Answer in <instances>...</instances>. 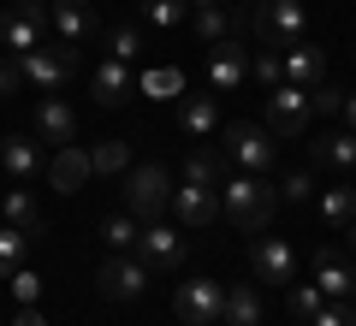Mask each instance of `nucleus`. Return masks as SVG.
Listing matches in <instances>:
<instances>
[{"mask_svg": "<svg viewBox=\"0 0 356 326\" xmlns=\"http://www.w3.org/2000/svg\"><path fill=\"white\" fill-rule=\"evenodd\" d=\"M89 166H95L102 178L131 172V142H125V137H107V142H95V149H89Z\"/></svg>", "mask_w": 356, "mask_h": 326, "instance_id": "cd10ccee", "label": "nucleus"}, {"mask_svg": "<svg viewBox=\"0 0 356 326\" xmlns=\"http://www.w3.org/2000/svg\"><path fill=\"white\" fill-rule=\"evenodd\" d=\"M273 131L261 125H226L220 131V154H226L238 172H255V178H273Z\"/></svg>", "mask_w": 356, "mask_h": 326, "instance_id": "39448f33", "label": "nucleus"}, {"mask_svg": "<svg viewBox=\"0 0 356 326\" xmlns=\"http://www.w3.org/2000/svg\"><path fill=\"white\" fill-rule=\"evenodd\" d=\"M13 326H48V320H42V309H18V320Z\"/></svg>", "mask_w": 356, "mask_h": 326, "instance_id": "79ce46f5", "label": "nucleus"}, {"mask_svg": "<svg viewBox=\"0 0 356 326\" xmlns=\"http://www.w3.org/2000/svg\"><path fill=\"white\" fill-rule=\"evenodd\" d=\"M36 6H48V0H36Z\"/></svg>", "mask_w": 356, "mask_h": 326, "instance_id": "49530a36", "label": "nucleus"}, {"mask_svg": "<svg viewBox=\"0 0 356 326\" xmlns=\"http://www.w3.org/2000/svg\"><path fill=\"white\" fill-rule=\"evenodd\" d=\"M13 297L24 302V309H36V297H42V279L30 273V267H18V273H13Z\"/></svg>", "mask_w": 356, "mask_h": 326, "instance_id": "e433bc0d", "label": "nucleus"}, {"mask_svg": "<svg viewBox=\"0 0 356 326\" xmlns=\"http://www.w3.org/2000/svg\"><path fill=\"white\" fill-rule=\"evenodd\" d=\"M77 65H83V54H77L72 42H54V48H30V54H18V77H24L36 95H60V89L77 77Z\"/></svg>", "mask_w": 356, "mask_h": 326, "instance_id": "f03ea898", "label": "nucleus"}, {"mask_svg": "<svg viewBox=\"0 0 356 326\" xmlns=\"http://www.w3.org/2000/svg\"><path fill=\"white\" fill-rule=\"evenodd\" d=\"M48 18L60 30V42H72V48H83L95 36V6L89 0H48Z\"/></svg>", "mask_w": 356, "mask_h": 326, "instance_id": "2eb2a0df", "label": "nucleus"}, {"mask_svg": "<svg viewBox=\"0 0 356 326\" xmlns=\"http://www.w3.org/2000/svg\"><path fill=\"white\" fill-rule=\"evenodd\" d=\"M255 36H261V48H297V42H309V13L303 0H255Z\"/></svg>", "mask_w": 356, "mask_h": 326, "instance_id": "20e7f679", "label": "nucleus"}, {"mask_svg": "<svg viewBox=\"0 0 356 326\" xmlns=\"http://www.w3.org/2000/svg\"><path fill=\"white\" fill-rule=\"evenodd\" d=\"M243 83H250V48L232 36V42H220L214 60H208V89H214V95H232V89H243Z\"/></svg>", "mask_w": 356, "mask_h": 326, "instance_id": "f8f14e48", "label": "nucleus"}, {"mask_svg": "<svg viewBox=\"0 0 356 326\" xmlns=\"http://www.w3.org/2000/svg\"><path fill=\"white\" fill-rule=\"evenodd\" d=\"M143 89H149V95H184V77H178V72H149Z\"/></svg>", "mask_w": 356, "mask_h": 326, "instance_id": "4c0bfd02", "label": "nucleus"}, {"mask_svg": "<svg viewBox=\"0 0 356 326\" xmlns=\"http://www.w3.org/2000/svg\"><path fill=\"white\" fill-rule=\"evenodd\" d=\"M344 238H350V255H356V226H350V231H344Z\"/></svg>", "mask_w": 356, "mask_h": 326, "instance_id": "c03bdc74", "label": "nucleus"}, {"mask_svg": "<svg viewBox=\"0 0 356 326\" xmlns=\"http://www.w3.org/2000/svg\"><path fill=\"white\" fill-rule=\"evenodd\" d=\"M137 238H143V220H137V213L119 208V213H107V220H102V243L113 255H131V250H137Z\"/></svg>", "mask_w": 356, "mask_h": 326, "instance_id": "a878e982", "label": "nucleus"}, {"mask_svg": "<svg viewBox=\"0 0 356 326\" xmlns=\"http://www.w3.org/2000/svg\"><path fill=\"white\" fill-rule=\"evenodd\" d=\"M137 255L154 267V273H178V267L191 261V243L178 238L172 226H161V220H154V226H143V238H137Z\"/></svg>", "mask_w": 356, "mask_h": 326, "instance_id": "9d476101", "label": "nucleus"}, {"mask_svg": "<svg viewBox=\"0 0 356 326\" xmlns=\"http://www.w3.org/2000/svg\"><path fill=\"white\" fill-rule=\"evenodd\" d=\"M24 250H30V238L18 226H0V279H13L18 267H24Z\"/></svg>", "mask_w": 356, "mask_h": 326, "instance_id": "c756f323", "label": "nucleus"}, {"mask_svg": "<svg viewBox=\"0 0 356 326\" xmlns=\"http://www.w3.org/2000/svg\"><path fill=\"white\" fill-rule=\"evenodd\" d=\"M309 326H356V297H344V302H321V314Z\"/></svg>", "mask_w": 356, "mask_h": 326, "instance_id": "c9c22d12", "label": "nucleus"}, {"mask_svg": "<svg viewBox=\"0 0 356 326\" xmlns=\"http://www.w3.org/2000/svg\"><path fill=\"white\" fill-rule=\"evenodd\" d=\"M137 48H143V36H137V24H113L107 30V60H137Z\"/></svg>", "mask_w": 356, "mask_h": 326, "instance_id": "72a5a7b5", "label": "nucleus"}, {"mask_svg": "<svg viewBox=\"0 0 356 326\" xmlns=\"http://www.w3.org/2000/svg\"><path fill=\"white\" fill-rule=\"evenodd\" d=\"M172 314L184 326H220L226 320V285L220 279H184L172 297Z\"/></svg>", "mask_w": 356, "mask_h": 326, "instance_id": "423d86ee", "label": "nucleus"}, {"mask_svg": "<svg viewBox=\"0 0 356 326\" xmlns=\"http://www.w3.org/2000/svg\"><path fill=\"white\" fill-rule=\"evenodd\" d=\"M0 42H6V54H30V48H42V6L36 0H18L13 13L0 18Z\"/></svg>", "mask_w": 356, "mask_h": 326, "instance_id": "ddd939ff", "label": "nucleus"}, {"mask_svg": "<svg viewBox=\"0 0 356 326\" xmlns=\"http://www.w3.org/2000/svg\"><path fill=\"white\" fill-rule=\"evenodd\" d=\"M0 166L13 184H30L36 172H48V154H42V137H0Z\"/></svg>", "mask_w": 356, "mask_h": 326, "instance_id": "4468645a", "label": "nucleus"}, {"mask_svg": "<svg viewBox=\"0 0 356 326\" xmlns=\"http://www.w3.org/2000/svg\"><path fill=\"white\" fill-rule=\"evenodd\" d=\"M18 83H24V77H18V60H13V54H0V101L18 95Z\"/></svg>", "mask_w": 356, "mask_h": 326, "instance_id": "ea45409f", "label": "nucleus"}, {"mask_svg": "<svg viewBox=\"0 0 356 326\" xmlns=\"http://www.w3.org/2000/svg\"><path fill=\"white\" fill-rule=\"evenodd\" d=\"M250 273H255V285H291L297 279V250L285 238H255L250 243Z\"/></svg>", "mask_w": 356, "mask_h": 326, "instance_id": "1a4fd4ad", "label": "nucleus"}, {"mask_svg": "<svg viewBox=\"0 0 356 326\" xmlns=\"http://www.w3.org/2000/svg\"><path fill=\"white\" fill-rule=\"evenodd\" d=\"M166 208H172V172L154 166V161L131 166V172H125V213H137L143 226H154Z\"/></svg>", "mask_w": 356, "mask_h": 326, "instance_id": "7ed1b4c3", "label": "nucleus"}, {"mask_svg": "<svg viewBox=\"0 0 356 326\" xmlns=\"http://www.w3.org/2000/svg\"><path fill=\"white\" fill-rule=\"evenodd\" d=\"M309 95H315V113H339V107H344V89L339 83H321V89H309Z\"/></svg>", "mask_w": 356, "mask_h": 326, "instance_id": "58836bf2", "label": "nucleus"}, {"mask_svg": "<svg viewBox=\"0 0 356 326\" xmlns=\"http://www.w3.org/2000/svg\"><path fill=\"white\" fill-rule=\"evenodd\" d=\"M196 36L202 42H232L238 36V13H232V6H202V13H196Z\"/></svg>", "mask_w": 356, "mask_h": 326, "instance_id": "bb28decb", "label": "nucleus"}, {"mask_svg": "<svg viewBox=\"0 0 356 326\" xmlns=\"http://www.w3.org/2000/svg\"><path fill=\"white\" fill-rule=\"evenodd\" d=\"M280 60H285V83H297V89H321V83H327V54L309 48V42L285 48Z\"/></svg>", "mask_w": 356, "mask_h": 326, "instance_id": "412c9836", "label": "nucleus"}, {"mask_svg": "<svg viewBox=\"0 0 356 326\" xmlns=\"http://www.w3.org/2000/svg\"><path fill=\"white\" fill-rule=\"evenodd\" d=\"M350 279H356V273H350L332 250L315 255V285H321V297H327V302H344V297H350Z\"/></svg>", "mask_w": 356, "mask_h": 326, "instance_id": "b1692460", "label": "nucleus"}, {"mask_svg": "<svg viewBox=\"0 0 356 326\" xmlns=\"http://www.w3.org/2000/svg\"><path fill=\"white\" fill-rule=\"evenodd\" d=\"M309 119H315V95L297 83H280V89H267V131L273 137H303Z\"/></svg>", "mask_w": 356, "mask_h": 326, "instance_id": "0eeeda50", "label": "nucleus"}, {"mask_svg": "<svg viewBox=\"0 0 356 326\" xmlns=\"http://www.w3.org/2000/svg\"><path fill=\"white\" fill-rule=\"evenodd\" d=\"M0 220H6V226H18L24 238H42V231H48V220H42V208H36V196H30V190H6V196H0Z\"/></svg>", "mask_w": 356, "mask_h": 326, "instance_id": "4be33fe9", "label": "nucleus"}, {"mask_svg": "<svg viewBox=\"0 0 356 326\" xmlns=\"http://www.w3.org/2000/svg\"><path fill=\"white\" fill-rule=\"evenodd\" d=\"M321 226H332V231L356 226V184H327L321 190Z\"/></svg>", "mask_w": 356, "mask_h": 326, "instance_id": "5701e85b", "label": "nucleus"}, {"mask_svg": "<svg viewBox=\"0 0 356 326\" xmlns=\"http://www.w3.org/2000/svg\"><path fill=\"white\" fill-rule=\"evenodd\" d=\"M89 95H95V107H125L131 101V65L125 60H102L89 72Z\"/></svg>", "mask_w": 356, "mask_h": 326, "instance_id": "a211bd4d", "label": "nucleus"}, {"mask_svg": "<svg viewBox=\"0 0 356 326\" xmlns=\"http://www.w3.org/2000/svg\"><path fill=\"white\" fill-rule=\"evenodd\" d=\"M280 202H291V208L315 202V172H285L280 178Z\"/></svg>", "mask_w": 356, "mask_h": 326, "instance_id": "f704fd0d", "label": "nucleus"}, {"mask_svg": "<svg viewBox=\"0 0 356 326\" xmlns=\"http://www.w3.org/2000/svg\"><path fill=\"white\" fill-rule=\"evenodd\" d=\"M184 6H191V0H143V18H149L154 30H178L184 24Z\"/></svg>", "mask_w": 356, "mask_h": 326, "instance_id": "7c9ffc66", "label": "nucleus"}, {"mask_svg": "<svg viewBox=\"0 0 356 326\" xmlns=\"http://www.w3.org/2000/svg\"><path fill=\"white\" fill-rule=\"evenodd\" d=\"M149 279H154V267L143 261V255H107L102 273H95V285H102L107 302H137L143 291H149Z\"/></svg>", "mask_w": 356, "mask_h": 326, "instance_id": "6e6552de", "label": "nucleus"}, {"mask_svg": "<svg viewBox=\"0 0 356 326\" xmlns=\"http://www.w3.org/2000/svg\"><path fill=\"white\" fill-rule=\"evenodd\" d=\"M172 213H178V226H214L220 220V184H191V178H184V184L172 190Z\"/></svg>", "mask_w": 356, "mask_h": 326, "instance_id": "9b49d317", "label": "nucleus"}, {"mask_svg": "<svg viewBox=\"0 0 356 326\" xmlns=\"http://www.w3.org/2000/svg\"><path fill=\"white\" fill-rule=\"evenodd\" d=\"M36 137L42 142H60V149H65V142H77V113L65 107L60 95H42L36 101Z\"/></svg>", "mask_w": 356, "mask_h": 326, "instance_id": "aec40b11", "label": "nucleus"}, {"mask_svg": "<svg viewBox=\"0 0 356 326\" xmlns=\"http://www.w3.org/2000/svg\"><path fill=\"white\" fill-rule=\"evenodd\" d=\"M321 302H327V297H321V285H297V279H291V302H285V309H291V320H315V314H321Z\"/></svg>", "mask_w": 356, "mask_h": 326, "instance_id": "2f4dec72", "label": "nucleus"}, {"mask_svg": "<svg viewBox=\"0 0 356 326\" xmlns=\"http://www.w3.org/2000/svg\"><path fill=\"white\" fill-rule=\"evenodd\" d=\"M350 297H356V279H350Z\"/></svg>", "mask_w": 356, "mask_h": 326, "instance_id": "a18cd8bd", "label": "nucleus"}, {"mask_svg": "<svg viewBox=\"0 0 356 326\" xmlns=\"http://www.w3.org/2000/svg\"><path fill=\"white\" fill-rule=\"evenodd\" d=\"M250 77H255L261 89H280V83H285V60H280L273 48H267V54H250Z\"/></svg>", "mask_w": 356, "mask_h": 326, "instance_id": "473e14b6", "label": "nucleus"}, {"mask_svg": "<svg viewBox=\"0 0 356 326\" xmlns=\"http://www.w3.org/2000/svg\"><path fill=\"white\" fill-rule=\"evenodd\" d=\"M178 131L191 142H208L220 131V107H214V89L208 95H178Z\"/></svg>", "mask_w": 356, "mask_h": 326, "instance_id": "f3484780", "label": "nucleus"}, {"mask_svg": "<svg viewBox=\"0 0 356 326\" xmlns=\"http://www.w3.org/2000/svg\"><path fill=\"white\" fill-rule=\"evenodd\" d=\"M273 208H280V190L267 184V178H255V172H238V178L220 184V213L243 231H267Z\"/></svg>", "mask_w": 356, "mask_h": 326, "instance_id": "f257e3e1", "label": "nucleus"}, {"mask_svg": "<svg viewBox=\"0 0 356 326\" xmlns=\"http://www.w3.org/2000/svg\"><path fill=\"white\" fill-rule=\"evenodd\" d=\"M191 6H196V13H202V6H226V0H191Z\"/></svg>", "mask_w": 356, "mask_h": 326, "instance_id": "37998d69", "label": "nucleus"}, {"mask_svg": "<svg viewBox=\"0 0 356 326\" xmlns=\"http://www.w3.org/2000/svg\"><path fill=\"white\" fill-rule=\"evenodd\" d=\"M339 113H344V131H356V89H344V107H339Z\"/></svg>", "mask_w": 356, "mask_h": 326, "instance_id": "a19ab883", "label": "nucleus"}, {"mask_svg": "<svg viewBox=\"0 0 356 326\" xmlns=\"http://www.w3.org/2000/svg\"><path fill=\"white\" fill-rule=\"evenodd\" d=\"M309 161L327 172H356V131H321L309 142Z\"/></svg>", "mask_w": 356, "mask_h": 326, "instance_id": "6ab92c4d", "label": "nucleus"}, {"mask_svg": "<svg viewBox=\"0 0 356 326\" xmlns=\"http://www.w3.org/2000/svg\"><path fill=\"white\" fill-rule=\"evenodd\" d=\"M89 178H95V166H89V154L77 149V142H65V149L48 161V184L60 190V196H77V190H83Z\"/></svg>", "mask_w": 356, "mask_h": 326, "instance_id": "dca6fc26", "label": "nucleus"}, {"mask_svg": "<svg viewBox=\"0 0 356 326\" xmlns=\"http://www.w3.org/2000/svg\"><path fill=\"white\" fill-rule=\"evenodd\" d=\"M184 178H191V184H226V154L220 149H191V161H184Z\"/></svg>", "mask_w": 356, "mask_h": 326, "instance_id": "c85d7f7f", "label": "nucleus"}, {"mask_svg": "<svg viewBox=\"0 0 356 326\" xmlns=\"http://www.w3.org/2000/svg\"><path fill=\"white\" fill-rule=\"evenodd\" d=\"M267 309H261V291L255 285H226V326H261Z\"/></svg>", "mask_w": 356, "mask_h": 326, "instance_id": "393cba45", "label": "nucleus"}]
</instances>
